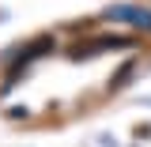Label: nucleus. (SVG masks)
<instances>
[{
	"mask_svg": "<svg viewBox=\"0 0 151 147\" xmlns=\"http://www.w3.org/2000/svg\"><path fill=\"white\" fill-rule=\"evenodd\" d=\"M121 45H132L129 38H94V42H87V45H76L72 57H94L98 49H121Z\"/></svg>",
	"mask_w": 151,
	"mask_h": 147,
	"instance_id": "nucleus-1",
	"label": "nucleus"
},
{
	"mask_svg": "<svg viewBox=\"0 0 151 147\" xmlns=\"http://www.w3.org/2000/svg\"><path fill=\"white\" fill-rule=\"evenodd\" d=\"M113 15L132 19V27H144V30H151V15H147V11H136V8H113Z\"/></svg>",
	"mask_w": 151,
	"mask_h": 147,
	"instance_id": "nucleus-2",
	"label": "nucleus"
}]
</instances>
